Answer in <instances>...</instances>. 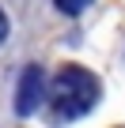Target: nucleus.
<instances>
[{
	"label": "nucleus",
	"mask_w": 125,
	"mask_h": 128,
	"mask_svg": "<svg viewBox=\"0 0 125 128\" xmlns=\"http://www.w3.org/2000/svg\"><path fill=\"white\" fill-rule=\"evenodd\" d=\"M99 102V79L87 68H61L49 87V117L53 120H76Z\"/></svg>",
	"instance_id": "obj_1"
},
{
	"label": "nucleus",
	"mask_w": 125,
	"mask_h": 128,
	"mask_svg": "<svg viewBox=\"0 0 125 128\" xmlns=\"http://www.w3.org/2000/svg\"><path fill=\"white\" fill-rule=\"evenodd\" d=\"M42 98H46V76H42V68H30L19 76V90H15V113L19 117H30L38 106H42Z\"/></svg>",
	"instance_id": "obj_2"
},
{
	"label": "nucleus",
	"mask_w": 125,
	"mask_h": 128,
	"mask_svg": "<svg viewBox=\"0 0 125 128\" xmlns=\"http://www.w3.org/2000/svg\"><path fill=\"white\" fill-rule=\"evenodd\" d=\"M53 4H57L61 12H65V15H80V12L91 4V0H53Z\"/></svg>",
	"instance_id": "obj_3"
},
{
	"label": "nucleus",
	"mask_w": 125,
	"mask_h": 128,
	"mask_svg": "<svg viewBox=\"0 0 125 128\" xmlns=\"http://www.w3.org/2000/svg\"><path fill=\"white\" fill-rule=\"evenodd\" d=\"M4 38H8V15L0 12V45H4Z\"/></svg>",
	"instance_id": "obj_4"
}]
</instances>
